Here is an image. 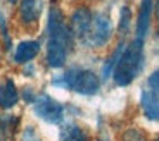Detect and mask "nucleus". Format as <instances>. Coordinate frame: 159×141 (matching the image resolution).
Here are the masks:
<instances>
[{"label": "nucleus", "mask_w": 159, "mask_h": 141, "mask_svg": "<svg viewBox=\"0 0 159 141\" xmlns=\"http://www.w3.org/2000/svg\"><path fill=\"white\" fill-rule=\"evenodd\" d=\"M47 62L50 67H62L71 47V29L64 23L62 12L57 7L50 9L47 23Z\"/></svg>", "instance_id": "nucleus-1"}, {"label": "nucleus", "mask_w": 159, "mask_h": 141, "mask_svg": "<svg viewBox=\"0 0 159 141\" xmlns=\"http://www.w3.org/2000/svg\"><path fill=\"white\" fill-rule=\"evenodd\" d=\"M142 64H143V41L137 38L128 47H125L123 53L119 57L118 64L112 70L114 83L118 86H128L140 72Z\"/></svg>", "instance_id": "nucleus-2"}, {"label": "nucleus", "mask_w": 159, "mask_h": 141, "mask_svg": "<svg viewBox=\"0 0 159 141\" xmlns=\"http://www.w3.org/2000/svg\"><path fill=\"white\" fill-rule=\"evenodd\" d=\"M64 86L71 88L73 91L80 95H95L100 88V79L95 72H92L88 69H69L62 78Z\"/></svg>", "instance_id": "nucleus-3"}, {"label": "nucleus", "mask_w": 159, "mask_h": 141, "mask_svg": "<svg viewBox=\"0 0 159 141\" xmlns=\"http://www.w3.org/2000/svg\"><path fill=\"white\" fill-rule=\"evenodd\" d=\"M33 109L40 119H43L50 124H59L64 119V107L48 95H40L33 102Z\"/></svg>", "instance_id": "nucleus-4"}, {"label": "nucleus", "mask_w": 159, "mask_h": 141, "mask_svg": "<svg viewBox=\"0 0 159 141\" xmlns=\"http://www.w3.org/2000/svg\"><path fill=\"white\" fill-rule=\"evenodd\" d=\"M112 35V24L109 21V17L106 14H97L93 19H92V26L90 31L87 35V41L92 47H102L109 41Z\"/></svg>", "instance_id": "nucleus-5"}, {"label": "nucleus", "mask_w": 159, "mask_h": 141, "mask_svg": "<svg viewBox=\"0 0 159 141\" xmlns=\"http://www.w3.org/2000/svg\"><path fill=\"white\" fill-rule=\"evenodd\" d=\"M92 19H93V16H92V12L88 11L87 7L76 9L71 16V35L85 40L88 35V31H90Z\"/></svg>", "instance_id": "nucleus-6"}, {"label": "nucleus", "mask_w": 159, "mask_h": 141, "mask_svg": "<svg viewBox=\"0 0 159 141\" xmlns=\"http://www.w3.org/2000/svg\"><path fill=\"white\" fill-rule=\"evenodd\" d=\"M43 9V0H21L19 4V19L26 26L38 23L40 14Z\"/></svg>", "instance_id": "nucleus-7"}, {"label": "nucleus", "mask_w": 159, "mask_h": 141, "mask_svg": "<svg viewBox=\"0 0 159 141\" xmlns=\"http://www.w3.org/2000/svg\"><path fill=\"white\" fill-rule=\"evenodd\" d=\"M152 0H142L139 11V19H137V38L143 40L149 33V26H151V14H152Z\"/></svg>", "instance_id": "nucleus-8"}, {"label": "nucleus", "mask_w": 159, "mask_h": 141, "mask_svg": "<svg viewBox=\"0 0 159 141\" xmlns=\"http://www.w3.org/2000/svg\"><path fill=\"white\" fill-rule=\"evenodd\" d=\"M40 52V43L35 40H26L21 41L16 47V53H14V62L17 64H26L30 60H33Z\"/></svg>", "instance_id": "nucleus-9"}, {"label": "nucleus", "mask_w": 159, "mask_h": 141, "mask_svg": "<svg viewBox=\"0 0 159 141\" xmlns=\"http://www.w3.org/2000/svg\"><path fill=\"white\" fill-rule=\"evenodd\" d=\"M17 102H19V93H17L16 83L7 78L0 84V107L2 109H12Z\"/></svg>", "instance_id": "nucleus-10"}, {"label": "nucleus", "mask_w": 159, "mask_h": 141, "mask_svg": "<svg viewBox=\"0 0 159 141\" xmlns=\"http://www.w3.org/2000/svg\"><path fill=\"white\" fill-rule=\"evenodd\" d=\"M140 102L145 117L151 121H159V95L154 91H143Z\"/></svg>", "instance_id": "nucleus-11"}, {"label": "nucleus", "mask_w": 159, "mask_h": 141, "mask_svg": "<svg viewBox=\"0 0 159 141\" xmlns=\"http://www.w3.org/2000/svg\"><path fill=\"white\" fill-rule=\"evenodd\" d=\"M19 126V119L11 114L0 115V141H11Z\"/></svg>", "instance_id": "nucleus-12"}, {"label": "nucleus", "mask_w": 159, "mask_h": 141, "mask_svg": "<svg viewBox=\"0 0 159 141\" xmlns=\"http://www.w3.org/2000/svg\"><path fill=\"white\" fill-rule=\"evenodd\" d=\"M61 139L62 141H88V134L83 127L76 124H66L61 129Z\"/></svg>", "instance_id": "nucleus-13"}, {"label": "nucleus", "mask_w": 159, "mask_h": 141, "mask_svg": "<svg viewBox=\"0 0 159 141\" xmlns=\"http://www.w3.org/2000/svg\"><path fill=\"white\" fill-rule=\"evenodd\" d=\"M130 19H131V11L128 7L121 9V19H119V31L126 33L130 28Z\"/></svg>", "instance_id": "nucleus-14"}, {"label": "nucleus", "mask_w": 159, "mask_h": 141, "mask_svg": "<svg viewBox=\"0 0 159 141\" xmlns=\"http://www.w3.org/2000/svg\"><path fill=\"white\" fill-rule=\"evenodd\" d=\"M123 141H145V136L139 129H128L123 134Z\"/></svg>", "instance_id": "nucleus-15"}, {"label": "nucleus", "mask_w": 159, "mask_h": 141, "mask_svg": "<svg viewBox=\"0 0 159 141\" xmlns=\"http://www.w3.org/2000/svg\"><path fill=\"white\" fill-rule=\"evenodd\" d=\"M0 33L5 40V48H11V38H9V31H7V24H5V19H4V14H2V9H0Z\"/></svg>", "instance_id": "nucleus-16"}, {"label": "nucleus", "mask_w": 159, "mask_h": 141, "mask_svg": "<svg viewBox=\"0 0 159 141\" xmlns=\"http://www.w3.org/2000/svg\"><path fill=\"white\" fill-rule=\"evenodd\" d=\"M149 86L152 88L154 93H159V67L151 74V78H149Z\"/></svg>", "instance_id": "nucleus-17"}, {"label": "nucleus", "mask_w": 159, "mask_h": 141, "mask_svg": "<svg viewBox=\"0 0 159 141\" xmlns=\"http://www.w3.org/2000/svg\"><path fill=\"white\" fill-rule=\"evenodd\" d=\"M156 14H157V21H159V0L156 2Z\"/></svg>", "instance_id": "nucleus-18"}, {"label": "nucleus", "mask_w": 159, "mask_h": 141, "mask_svg": "<svg viewBox=\"0 0 159 141\" xmlns=\"http://www.w3.org/2000/svg\"><path fill=\"white\" fill-rule=\"evenodd\" d=\"M7 2H9V4H11V5H14V4H16V2H17V0H7Z\"/></svg>", "instance_id": "nucleus-19"}, {"label": "nucleus", "mask_w": 159, "mask_h": 141, "mask_svg": "<svg viewBox=\"0 0 159 141\" xmlns=\"http://www.w3.org/2000/svg\"><path fill=\"white\" fill-rule=\"evenodd\" d=\"M154 141H159V138H157V139H154Z\"/></svg>", "instance_id": "nucleus-20"}]
</instances>
